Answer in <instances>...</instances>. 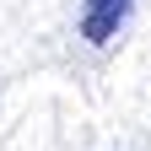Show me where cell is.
I'll return each instance as SVG.
<instances>
[{"label": "cell", "instance_id": "6da1fadb", "mask_svg": "<svg viewBox=\"0 0 151 151\" xmlns=\"http://www.w3.org/2000/svg\"><path fill=\"white\" fill-rule=\"evenodd\" d=\"M129 6H135V0H81V38L92 49L113 43V38L124 32V22H129Z\"/></svg>", "mask_w": 151, "mask_h": 151}]
</instances>
